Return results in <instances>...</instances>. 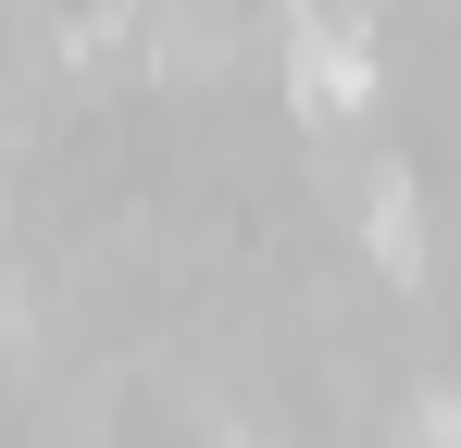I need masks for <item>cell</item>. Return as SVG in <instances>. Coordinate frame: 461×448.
Returning a JSON list of instances; mask_svg holds the SVG:
<instances>
[{
	"label": "cell",
	"instance_id": "3",
	"mask_svg": "<svg viewBox=\"0 0 461 448\" xmlns=\"http://www.w3.org/2000/svg\"><path fill=\"white\" fill-rule=\"evenodd\" d=\"M399 448H461V399L449 386H424V399L399 411Z\"/></svg>",
	"mask_w": 461,
	"mask_h": 448
},
{
	"label": "cell",
	"instance_id": "4",
	"mask_svg": "<svg viewBox=\"0 0 461 448\" xmlns=\"http://www.w3.org/2000/svg\"><path fill=\"white\" fill-rule=\"evenodd\" d=\"M13 324H25V299H13V274H0V336H13Z\"/></svg>",
	"mask_w": 461,
	"mask_h": 448
},
{
	"label": "cell",
	"instance_id": "1",
	"mask_svg": "<svg viewBox=\"0 0 461 448\" xmlns=\"http://www.w3.org/2000/svg\"><path fill=\"white\" fill-rule=\"evenodd\" d=\"M287 100L312 125H349L375 100V25H362V0H287Z\"/></svg>",
	"mask_w": 461,
	"mask_h": 448
},
{
	"label": "cell",
	"instance_id": "2",
	"mask_svg": "<svg viewBox=\"0 0 461 448\" xmlns=\"http://www.w3.org/2000/svg\"><path fill=\"white\" fill-rule=\"evenodd\" d=\"M362 249H375L386 274H424V187H411L399 162L362 175Z\"/></svg>",
	"mask_w": 461,
	"mask_h": 448
},
{
	"label": "cell",
	"instance_id": "5",
	"mask_svg": "<svg viewBox=\"0 0 461 448\" xmlns=\"http://www.w3.org/2000/svg\"><path fill=\"white\" fill-rule=\"evenodd\" d=\"M225 448H275V436H249V424H225Z\"/></svg>",
	"mask_w": 461,
	"mask_h": 448
}]
</instances>
